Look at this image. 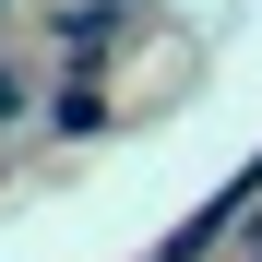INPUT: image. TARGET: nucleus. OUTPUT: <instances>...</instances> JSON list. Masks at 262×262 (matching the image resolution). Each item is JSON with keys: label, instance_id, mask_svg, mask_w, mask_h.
Here are the masks:
<instances>
[{"label": "nucleus", "instance_id": "f257e3e1", "mask_svg": "<svg viewBox=\"0 0 262 262\" xmlns=\"http://www.w3.org/2000/svg\"><path fill=\"white\" fill-rule=\"evenodd\" d=\"M12 107H24V96H12V72H0V119H12Z\"/></svg>", "mask_w": 262, "mask_h": 262}, {"label": "nucleus", "instance_id": "f03ea898", "mask_svg": "<svg viewBox=\"0 0 262 262\" xmlns=\"http://www.w3.org/2000/svg\"><path fill=\"white\" fill-rule=\"evenodd\" d=\"M250 262H262V250H250Z\"/></svg>", "mask_w": 262, "mask_h": 262}]
</instances>
